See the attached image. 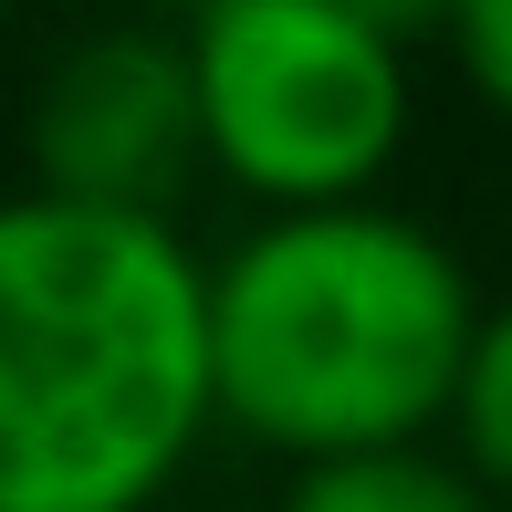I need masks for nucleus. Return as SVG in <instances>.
<instances>
[{
	"mask_svg": "<svg viewBox=\"0 0 512 512\" xmlns=\"http://www.w3.org/2000/svg\"><path fill=\"white\" fill-rule=\"evenodd\" d=\"M199 105V168L251 209H345L377 199L408 147V53H387L335 0H209L178 21Z\"/></svg>",
	"mask_w": 512,
	"mask_h": 512,
	"instance_id": "obj_3",
	"label": "nucleus"
},
{
	"mask_svg": "<svg viewBox=\"0 0 512 512\" xmlns=\"http://www.w3.org/2000/svg\"><path fill=\"white\" fill-rule=\"evenodd\" d=\"M0 21H11V0H0Z\"/></svg>",
	"mask_w": 512,
	"mask_h": 512,
	"instance_id": "obj_9",
	"label": "nucleus"
},
{
	"mask_svg": "<svg viewBox=\"0 0 512 512\" xmlns=\"http://www.w3.org/2000/svg\"><path fill=\"white\" fill-rule=\"evenodd\" d=\"M220 439L178 220L0 199V512H157Z\"/></svg>",
	"mask_w": 512,
	"mask_h": 512,
	"instance_id": "obj_1",
	"label": "nucleus"
},
{
	"mask_svg": "<svg viewBox=\"0 0 512 512\" xmlns=\"http://www.w3.org/2000/svg\"><path fill=\"white\" fill-rule=\"evenodd\" d=\"M439 439L471 471V492L492 512H512V304H481L471 345H460V377H450V408H439Z\"/></svg>",
	"mask_w": 512,
	"mask_h": 512,
	"instance_id": "obj_6",
	"label": "nucleus"
},
{
	"mask_svg": "<svg viewBox=\"0 0 512 512\" xmlns=\"http://www.w3.org/2000/svg\"><path fill=\"white\" fill-rule=\"evenodd\" d=\"M32 189L115 209V220H178L199 178V105L178 21H95L63 42L32 84Z\"/></svg>",
	"mask_w": 512,
	"mask_h": 512,
	"instance_id": "obj_4",
	"label": "nucleus"
},
{
	"mask_svg": "<svg viewBox=\"0 0 512 512\" xmlns=\"http://www.w3.org/2000/svg\"><path fill=\"white\" fill-rule=\"evenodd\" d=\"M209 418L283 471L408 450L439 429L481 283L429 220L387 199L272 209L199 262Z\"/></svg>",
	"mask_w": 512,
	"mask_h": 512,
	"instance_id": "obj_2",
	"label": "nucleus"
},
{
	"mask_svg": "<svg viewBox=\"0 0 512 512\" xmlns=\"http://www.w3.org/2000/svg\"><path fill=\"white\" fill-rule=\"evenodd\" d=\"M272 512H492L471 492L450 450L408 439V450H356V460H314V471H283V502Z\"/></svg>",
	"mask_w": 512,
	"mask_h": 512,
	"instance_id": "obj_5",
	"label": "nucleus"
},
{
	"mask_svg": "<svg viewBox=\"0 0 512 512\" xmlns=\"http://www.w3.org/2000/svg\"><path fill=\"white\" fill-rule=\"evenodd\" d=\"M439 42H450L460 84L512 126V0H450V32H439Z\"/></svg>",
	"mask_w": 512,
	"mask_h": 512,
	"instance_id": "obj_7",
	"label": "nucleus"
},
{
	"mask_svg": "<svg viewBox=\"0 0 512 512\" xmlns=\"http://www.w3.org/2000/svg\"><path fill=\"white\" fill-rule=\"evenodd\" d=\"M335 11H345V21H366L387 53H418V42L450 32V0H335Z\"/></svg>",
	"mask_w": 512,
	"mask_h": 512,
	"instance_id": "obj_8",
	"label": "nucleus"
}]
</instances>
